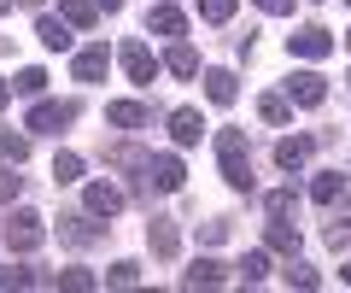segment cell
Masks as SVG:
<instances>
[{
  "mask_svg": "<svg viewBox=\"0 0 351 293\" xmlns=\"http://www.w3.org/2000/svg\"><path fill=\"white\" fill-rule=\"evenodd\" d=\"M106 235V223H94V211L88 217H59V241H71V246H94Z\"/></svg>",
  "mask_w": 351,
  "mask_h": 293,
  "instance_id": "cell-9",
  "label": "cell"
},
{
  "mask_svg": "<svg viewBox=\"0 0 351 293\" xmlns=\"http://www.w3.org/2000/svg\"><path fill=\"white\" fill-rule=\"evenodd\" d=\"M182 176H188V170H182V159H176V153H158V159H147V182H152V188L176 194V188H182Z\"/></svg>",
  "mask_w": 351,
  "mask_h": 293,
  "instance_id": "cell-8",
  "label": "cell"
},
{
  "mask_svg": "<svg viewBox=\"0 0 351 293\" xmlns=\"http://www.w3.org/2000/svg\"><path fill=\"white\" fill-rule=\"evenodd\" d=\"M339 194H346V176H339V170H328V176L311 182V200H316V205H334Z\"/></svg>",
  "mask_w": 351,
  "mask_h": 293,
  "instance_id": "cell-23",
  "label": "cell"
},
{
  "mask_svg": "<svg viewBox=\"0 0 351 293\" xmlns=\"http://www.w3.org/2000/svg\"><path fill=\"white\" fill-rule=\"evenodd\" d=\"M240 276H246V281H263V276H269V253H246V258H240Z\"/></svg>",
  "mask_w": 351,
  "mask_h": 293,
  "instance_id": "cell-31",
  "label": "cell"
},
{
  "mask_svg": "<svg viewBox=\"0 0 351 293\" xmlns=\"http://www.w3.org/2000/svg\"><path fill=\"white\" fill-rule=\"evenodd\" d=\"M287 100L293 106H322L328 100V82L316 77V71H293V77H287Z\"/></svg>",
  "mask_w": 351,
  "mask_h": 293,
  "instance_id": "cell-6",
  "label": "cell"
},
{
  "mask_svg": "<svg viewBox=\"0 0 351 293\" xmlns=\"http://www.w3.org/2000/svg\"><path fill=\"white\" fill-rule=\"evenodd\" d=\"M164 65H170L176 77H199V53H193V47H188V41H176V47H170V53H164Z\"/></svg>",
  "mask_w": 351,
  "mask_h": 293,
  "instance_id": "cell-21",
  "label": "cell"
},
{
  "mask_svg": "<svg viewBox=\"0 0 351 293\" xmlns=\"http://www.w3.org/2000/svg\"><path fill=\"white\" fill-rule=\"evenodd\" d=\"M147 241L158 258H176V217H152L147 223Z\"/></svg>",
  "mask_w": 351,
  "mask_h": 293,
  "instance_id": "cell-17",
  "label": "cell"
},
{
  "mask_svg": "<svg viewBox=\"0 0 351 293\" xmlns=\"http://www.w3.org/2000/svg\"><path fill=\"white\" fill-rule=\"evenodd\" d=\"M18 94H24V100H36L41 89H47V71H36V65H29V71H18V82H12Z\"/></svg>",
  "mask_w": 351,
  "mask_h": 293,
  "instance_id": "cell-28",
  "label": "cell"
},
{
  "mask_svg": "<svg viewBox=\"0 0 351 293\" xmlns=\"http://www.w3.org/2000/svg\"><path fill=\"white\" fill-rule=\"evenodd\" d=\"M205 94H211L217 106H234V94H240V77H234V71H205Z\"/></svg>",
  "mask_w": 351,
  "mask_h": 293,
  "instance_id": "cell-16",
  "label": "cell"
},
{
  "mask_svg": "<svg viewBox=\"0 0 351 293\" xmlns=\"http://www.w3.org/2000/svg\"><path fill=\"white\" fill-rule=\"evenodd\" d=\"M217 153H223V182L240 194H252V159H246V129H223L217 135Z\"/></svg>",
  "mask_w": 351,
  "mask_h": 293,
  "instance_id": "cell-1",
  "label": "cell"
},
{
  "mask_svg": "<svg viewBox=\"0 0 351 293\" xmlns=\"http://www.w3.org/2000/svg\"><path fill=\"white\" fill-rule=\"evenodd\" d=\"M0 12H12V0H0Z\"/></svg>",
  "mask_w": 351,
  "mask_h": 293,
  "instance_id": "cell-38",
  "label": "cell"
},
{
  "mask_svg": "<svg viewBox=\"0 0 351 293\" xmlns=\"http://www.w3.org/2000/svg\"><path fill=\"white\" fill-rule=\"evenodd\" d=\"M71 124H76V100H36L29 106V129H41V135H59Z\"/></svg>",
  "mask_w": 351,
  "mask_h": 293,
  "instance_id": "cell-2",
  "label": "cell"
},
{
  "mask_svg": "<svg viewBox=\"0 0 351 293\" xmlns=\"http://www.w3.org/2000/svg\"><path fill=\"white\" fill-rule=\"evenodd\" d=\"M59 18L71 30H88L94 18H100V0H59Z\"/></svg>",
  "mask_w": 351,
  "mask_h": 293,
  "instance_id": "cell-18",
  "label": "cell"
},
{
  "mask_svg": "<svg viewBox=\"0 0 351 293\" xmlns=\"http://www.w3.org/2000/svg\"><path fill=\"white\" fill-rule=\"evenodd\" d=\"M170 135H176V147H193V141L205 135L199 112H193V106H176V112H170Z\"/></svg>",
  "mask_w": 351,
  "mask_h": 293,
  "instance_id": "cell-12",
  "label": "cell"
},
{
  "mask_svg": "<svg viewBox=\"0 0 351 293\" xmlns=\"http://www.w3.org/2000/svg\"><path fill=\"white\" fill-rule=\"evenodd\" d=\"M71 71H76V82H100L106 71H112V53H106V47H82Z\"/></svg>",
  "mask_w": 351,
  "mask_h": 293,
  "instance_id": "cell-11",
  "label": "cell"
},
{
  "mask_svg": "<svg viewBox=\"0 0 351 293\" xmlns=\"http://www.w3.org/2000/svg\"><path fill=\"white\" fill-rule=\"evenodd\" d=\"M117 6H123V0H100V12H117Z\"/></svg>",
  "mask_w": 351,
  "mask_h": 293,
  "instance_id": "cell-36",
  "label": "cell"
},
{
  "mask_svg": "<svg viewBox=\"0 0 351 293\" xmlns=\"http://www.w3.org/2000/svg\"><path fill=\"white\" fill-rule=\"evenodd\" d=\"M117 65H123L129 82H141V89H152V77H158V59H152L147 41H123V47H117Z\"/></svg>",
  "mask_w": 351,
  "mask_h": 293,
  "instance_id": "cell-3",
  "label": "cell"
},
{
  "mask_svg": "<svg viewBox=\"0 0 351 293\" xmlns=\"http://www.w3.org/2000/svg\"><path fill=\"white\" fill-rule=\"evenodd\" d=\"M6 94H12V89H6V82H0V106H6Z\"/></svg>",
  "mask_w": 351,
  "mask_h": 293,
  "instance_id": "cell-37",
  "label": "cell"
},
{
  "mask_svg": "<svg viewBox=\"0 0 351 293\" xmlns=\"http://www.w3.org/2000/svg\"><path fill=\"white\" fill-rule=\"evenodd\" d=\"M147 30H152V36H182L188 18L176 12V6H152V12H147Z\"/></svg>",
  "mask_w": 351,
  "mask_h": 293,
  "instance_id": "cell-19",
  "label": "cell"
},
{
  "mask_svg": "<svg viewBox=\"0 0 351 293\" xmlns=\"http://www.w3.org/2000/svg\"><path fill=\"white\" fill-rule=\"evenodd\" d=\"M223 276L228 270L217 264V258H193V270L182 276V288H223Z\"/></svg>",
  "mask_w": 351,
  "mask_h": 293,
  "instance_id": "cell-15",
  "label": "cell"
},
{
  "mask_svg": "<svg viewBox=\"0 0 351 293\" xmlns=\"http://www.w3.org/2000/svg\"><path fill=\"white\" fill-rule=\"evenodd\" d=\"M263 211H269V217H293V211H299V194H293V188H276L269 200H263Z\"/></svg>",
  "mask_w": 351,
  "mask_h": 293,
  "instance_id": "cell-26",
  "label": "cell"
},
{
  "mask_svg": "<svg viewBox=\"0 0 351 293\" xmlns=\"http://www.w3.org/2000/svg\"><path fill=\"white\" fill-rule=\"evenodd\" d=\"M287 47L299 53V59H328V53H334V36H328L322 24H304V30L287 36Z\"/></svg>",
  "mask_w": 351,
  "mask_h": 293,
  "instance_id": "cell-5",
  "label": "cell"
},
{
  "mask_svg": "<svg viewBox=\"0 0 351 293\" xmlns=\"http://www.w3.org/2000/svg\"><path fill=\"white\" fill-rule=\"evenodd\" d=\"M18 188H24V176H12V165H0V205L18 200Z\"/></svg>",
  "mask_w": 351,
  "mask_h": 293,
  "instance_id": "cell-33",
  "label": "cell"
},
{
  "mask_svg": "<svg viewBox=\"0 0 351 293\" xmlns=\"http://www.w3.org/2000/svg\"><path fill=\"white\" fill-rule=\"evenodd\" d=\"M36 36H41V47H53V53L71 47V24H64V18H53V12L36 18Z\"/></svg>",
  "mask_w": 351,
  "mask_h": 293,
  "instance_id": "cell-13",
  "label": "cell"
},
{
  "mask_svg": "<svg viewBox=\"0 0 351 293\" xmlns=\"http://www.w3.org/2000/svg\"><path fill=\"white\" fill-rule=\"evenodd\" d=\"M106 281H112V288H135V281H141V264H135V258H117V264L106 270Z\"/></svg>",
  "mask_w": 351,
  "mask_h": 293,
  "instance_id": "cell-27",
  "label": "cell"
},
{
  "mask_svg": "<svg viewBox=\"0 0 351 293\" xmlns=\"http://www.w3.org/2000/svg\"><path fill=\"white\" fill-rule=\"evenodd\" d=\"M304 159H311V141H299V135H287V141L276 147V165H281V170H304Z\"/></svg>",
  "mask_w": 351,
  "mask_h": 293,
  "instance_id": "cell-20",
  "label": "cell"
},
{
  "mask_svg": "<svg viewBox=\"0 0 351 293\" xmlns=\"http://www.w3.org/2000/svg\"><path fill=\"white\" fill-rule=\"evenodd\" d=\"M199 241H205V246H223V241H228V223H205Z\"/></svg>",
  "mask_w": 351,
  "mask_h": 293,
  "instance_id": "cell-34",
  "label": "cell"
},
{
  "mask_svg": "<svg viewBox=\"0 0 351 293\" xmlns=\"http://www.w3.org/2000/svg\"><path fill=\"white\" fill-rule=\"evenodd\" d=\"M199 18L205 24H228L234 18V0H199Z\"/></svg>",
  "mask_w": 351,
  "mask_h": 293,
  "instance_id": "cell-29",
  "label": "cell"
},
{
  "mask_svg": "<svg viewBox=\"0 0 351 293\" xmlns=\"http://www.w3.org/2000/svg\"><path fill=\"white\" fill-rule=\"evenodd\" d=\"M281 276H287V288H322V276H316V264H304L299 253L287 258V270H281Z\"/></svg>",
  "mask_w": 351,
  "mask_h": 293,
  "instance_id": "cell-22",
  "label": "cell"
},
{
  "mask_svg": "<svg viewBox=\"0 0 351 293\" xmlns=\"http://www.w3.org/2000/svg\"><path fill=\"white\" fill-rule=\"evenodd\" d=\"M258 117H263V124H287V117H293V100H287V94H263V100H258Z\"/></svg>",
  "mask_w": 351,
  "mask_h": 293,
  "instance_id": "cell-24",
  "label": "cell"
},
{
  "mask_svg": "<svg viewBox=\"0 0 351 293\" xmlns=\"http://www.w3.org/2000/svg\"><path fill=\"white\" fill-rule=\"evenodd\" d=\"M346 47H351V30H346Z\"/></svg>",
  "mask_w": 351,
  "mask_h": 293,
  "instance_id": "cell-39",
  "label": "cell"
},
{
  "mask_svg": "<svg viewBox=\"0 0 351 293\" xmlns=\"http://www.w3.org/2000/svg\"><path fill=\"white\" fill-rule=\"evenodd\" d=\"M263 246L269 253H299V229H287V217H269V229H263Z\"/></svg>",
  "mask_w": 351,
  "mask_h": 293,
  "instance_id": "cell-14",
  "label": "cell"
},
{
  "mask_svg": "<svg viewBox=\"0 0 351 293\" xmlns=\"http://www.w3.org/2000/svg\"><path fill=\"white\" fill-rule=\"evenodd\" d=\"M258 6H263L269 18H287V12H293V0H258Z\"/></svg>",
  "mask_w": 351,
  "mask_h": 293,
  "instance_id": "cell-35",
  "label": "cell"
},
{
  "mask_svg": "<svg viewBox=\"0 0 351 293\" xmlns=\"http://www.w3.org/2000/svg\"><path fill=\"white\" fill-rule=\"evenodd\" d=\"M76 176H82V159H76V153H59V159H53V182H76Z\"/></svg>",
  "mask_w": 351,
  "mask_h": 293,
  "instance_id": "cell-30",
  "label": "cell"
},
{
  "mask_svg": "<svg viewBox=\"0 0 351 293\" xmlns=\"http://www.w3.org/2000/svg\"><path fill=\"white\" fill-rule=\"evenodd\" d=\"M106 124H112V129H147L152 112L141 100H112V106H106Z\"/></svg>",
  "mask_w": 351,
  "mask_h": 293,
  "instance_id": "cell-10",
  "label": "cell"
},
{
  "mask_svg": "<svg viewBox=\"0 0 351 293\" xmlns=\"http://www.w3.org/2000/svg\"><path fill=\"white\" fill-rule=\"evenodd\" d=\"M59 288H71V293H88V288H94V270H59Z\"/></svg>",
  "mask_w": 351,
  "mask_h": 293,
  "instance_id": "cell-32",
  "label": "cell"
},
{
  "mask_svg": "<svg viewBox=\"0 0 351 293\" xmlns=\"http://www.w3.org/2000/svg\"><path fill=\"white\" fill-rule=\"evenodd\" d=\"M82 205H88L94 217H106V223H112V217L123 211V194H117L112 182H88V188H82Z\"/></svg>",
  "mask_w": 351,
  "mask_h": 293,
  "instance_id": "cell-7",
  "label": "cell"
},
{
  "mask_svg": "<svg viewBox=\"0 0 351 293\" xmlns=\"http://www.w3.org/2000/svg\"><path fill=\"white\" fill-rule=\"evenodd\" d=\"M41 241H47V223H41L36 211H12V223H6V246H12V253H36Z\"/></svg>",
  "mask_w": 351,
  "mask_h": 293,
  "instance_id": "cell-4",
  "label": "cell"
},
{
  "mask_svg": "<svg viewBox=\"0 0 351 293\" xmlns=\"http://www.w3.org/2000/svg\"><path fill=\"white\" fill-rule=\"evenodd\" d=\"M0 159L24 165V159H29V135H12V129H0Z\"/></svg>",
  "mask_w": 351,
  "mask_h": 293,
  "instance_id": "cell-25",
  "label": "cell"
}]
</instances>
